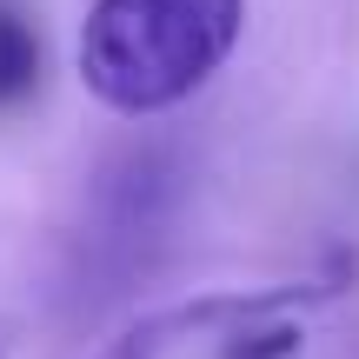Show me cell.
<instances>
[{
	"label": "cell",
	"mask_w": 359,
	"mask_h": 359,
	"mask_svg": "<svg viewBox=\"0 0 359 359\" xmlns=\"http://www.w3.org/2000/svg\"><path fill=\"white\" fill-rule=\"evenodd\" d=\"M246 40V0H93L74 74L107 114L160 120L206 93Z\"/></svg>",
	"instance_id": "cell-1"
},
{
	"label": "cell",
	"mask_w": 359,
	"mask_h": 359,
	"mask_svg": "<svg viewBox=\"0 0 359 359\" xmlns=\"http://www.w3.org/2000/svg\"><path fill=\"white\" fill-rule=\"evenodd\" d=\"M333 293H346V273L339 280H280V286H206V293H187L173 306H154L140 320H127L93 359H167L180 346H193V339H226L233 326L259 320V313H280V306L306 313Z\"/></svg>",
	"instance_id": "cell-2"
},
{
	"label": "cell",
	"mask_w": 359,
	"mask_h": 359,
	"mask_svg": "<svg viewBox=\"0 0 359 359\" xmlns=\"http://www.w3.org/2000/svg\"><path fill=\"white\" fill-rule=\"evenodd\" d=\"M40 67H47V47H40V27L20 0H0V114L40 93Z\"/></svg>",
	"instance_id": "cell-3"
},
{
	"label": "cell",
	"mask_w": 359,
	"mask_h": 359,
	"mask_svg": "<svg viewBox=\"0 0 359 359\" xmlns=\"http://www.w3.org/2000/svg\"><path fill=\"white\" fill-rule=\"evenodd\" d=\"M0 359H7V339H0Z\"/></svg>",
	"instance_id": "cell-4"
}]
</instances>
